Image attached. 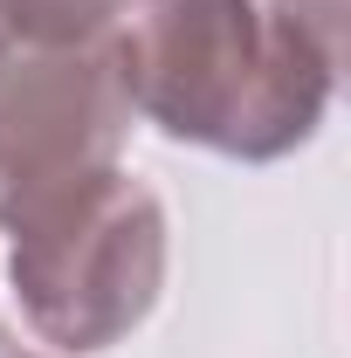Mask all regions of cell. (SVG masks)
Returning a JSON list of instances; mask_svg holds the SVG:
<instances>
[{
  "mask_svg": "<svg viewBox=\"0 0 351 358\" xmlns=\"http://www.w3.org/2000/svg\"><path fill=\"white\" fill-rule=\"evenodd\" d=\"M124 138L131 90L117 69V35L48 48L0 21V214L117 166Z\"/></svg>",
  "mask_w": 351,
  "mask_h": 358,
  "instance_id": "3957f363",
  "label": "cell"
},
{
  "mask_svg": "<svg viewBox=\"0 0 351 358\" xmlns=\"http://www.w3.org/2000/svg\"><path fill=\"white\" fill-rule=\"evenodd\" d=\"M0 234L14 303L55 352L83 358L124 345L166 289L173 227L159 193L124 166H103L0 214Z\"/></svg>",
  "mask_w": 351,
  "mask_h": 358,
  "instance_id": "7a4b0ae2",
  "label": "cell"
},
{
  "mask_svg": "<svg viewBox=\"0 0 351 358\" xmlns=\"http://www.w3.org/2000/svg\"><path fill=\"white\" fill-rule=\"evenodd\" d=\"M296 42H310L331 69H345V0H275L268 7Z\"/></svg>",
  "mask_w": 351,
  "mask_h": 358,
  "instance_id": "5b68a950",
  "label": "cell"
},
{
  "mask_svg": "<svg viewBox=\"0 0 351 358\" xmlns=\"http://www.w3.org/2000/svg\"><path fill=\"white\" fill-rule=\"evenodd\" d=\"M117 69L131 117L241 166L310 145L338 90V69L262 0H145L117 28Z\"/></svg>",
  "mask_w": 351,
  "mask_h": 358,
  "instance_id": "6da1fadb",
  "label": "cell"
},
{
  "mask_svg": "<svg viewBox=\"0 0 351 358\" xmlns=\"http://www.w3.org/2000/svg\"><path fill=\"white\" fill-rule=\"evenodd\" d=\"M0 358H7V352H0Z\"/></svg>",
  "mask_w": 351,
  "mask_h": 358,
  "instance_id": "8992f818",
  "label": "cell"
},
{
  "mask_svg": "<svg viewBox=\"0 0 351 358\" xmlns=\"http://www.w3.org/2000/svg\"><path fill=\"white\" fill-rule=\"evenodd\" d=\"M138 7L145 0H0V21L48 48H89V42H110Z\"/></svg>",
  "mask_w": 351,
  "mask_h": 358,
  "instance_id": "277c9868",
  "label": "cell"
}]
</instances>
